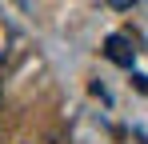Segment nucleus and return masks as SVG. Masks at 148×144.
Returning a JSON list of instances; mask_svg holds the SVG:
<instances>
[{"mask_svg":"<svg viewBox=\"0 0 148 144\" xmlns=\"http://www.w3.org/2000/svg\"><path fill=\"white\" fill-rule=\"evenodd\" d=\"M108 56H112L116 64H128V60H132V52L124 48V40H120V36H112V40H108Z\"/></svg>","mask_w":148,"mask_h":144,"instance_id":"1","label":"nucleus"},{"mask_svg":"<svg viewBox=\"0 0 148 144\" xmlns=\"http://www.w3.org/2000/svg\"><path fill=\"white\" fill-rule=\"evenodd\" d=\"M112 4H128V0H112Z\"/></svg>","mask_w":148,"mask_h":144,"instance_id":"2","label":"nucleus"}]
</instances>
